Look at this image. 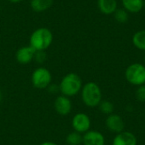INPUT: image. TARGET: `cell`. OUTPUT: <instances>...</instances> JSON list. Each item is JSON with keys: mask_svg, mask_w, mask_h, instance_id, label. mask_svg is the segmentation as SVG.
<instances>
[{"mask_svg": "<svg viewBox=\"0 0 145 145\" xmlns=\"http://www.w3.org/2000/svg\"><path fill=\"white\" fill-rule=\"evenodd\" d=\"M83 145H105L104 135L95 130H89L83 135Z\"/></svg>", "mask_w": 145, "mask_h": 145, "instance_id": "30bf717a", "label": "cell"}, {"mask_svg": "<svg viewBox=\"0 0 145 145\" xmlns=\"http://www.w3.org/2000/svg\"><path fill=\"white\" fill-rule=\"evenodd\" d=\"M97 3L99 11L106 15L114 14L118 8L116 0H98Z\"/></svg>", "mask_w": 145, "mask_h": 145, "instance_id": "7c38bea8", "label": "cell"}, {"mask_svg": "<svg viewBox=\"0 0 145 145\" xmlns=\"http://www.w3.org/2000/svg\"><path fill=\"white\" fill-rule=\"evenodd\" d=\"M100 111L105 115H111L114 111V105L109 100H102L99 105Z\"/></svg>", "mask_w": 145, "mask_h": 145, "instance_id": "ac0fdd59", "label": "cell"}, {"mask_svg": "<svg viewBox=\"0 0 145 145\" xmlns=\"http://www.w3.org/2000/svg\"><path fill=\"white\" fill-rule=\"evenodd\" d=\"M71 126L75 132H77L81 134L86 133L90 130L91 127L90 117L85 113H77L72 118Z\"/></svg>", "mask_w": 145, "mask_h": 145, "instance_id": "8992f818", "label": "cell"}, {"mask_svg": "<svg viewBox=\"0 0 145 145\" xmlns=\"http://www.w3.org/2000/svg\"><path fill=\"white\" fill-rule=\"evenodd\" d=\"M82 86L83 85L82 78L80 77V76L74 72L66 74L62 78L59 85V92L62 93V95L68 98L73 97L79 93L82 88Z\"/></svg>", "mask_w": 145, "mask_h": 145, "instance_id": "3957f363", "label": "cell"}, {"mask_svg": "<svg viewBox=\"0 0 145 145\" xmlns=\"http://www.w3.org/2000/svg\"><path fill=\"white\" fill-rule=\"evenodd\" d=\"M133 43L138 49L145 52V30H141L133 36Z\"/></svg>", "mask_w": 145, "mask_h": 145, "instance_id": "9a60e30c", "label": "cell"}, {"mask_svg": "<svg viewBox=\"0 0 145 145\" xmlns=\"http://www.w3.org/2000/svg\"><path fill=\"white\" fill-rule=\"evenodd\" d=\"M54 4V0H31V8L36 13H42L49 9Z\"/></svg>", "mask_w": 145, "mask_h": 145, "instance_id": "5bb4252c", "label": "cell"}, {"mask_svg": "<svg viewBox=\"0 0 145 145\" xmlns=\"http://www.w3.org/2000/svg\"><path fill=\"white\" fill-rule=\"evenodd\" d=\"M82 140L83 136L81 133L75 131L69 133L65 138V141L68 145H81L82 144Z\"/></svg>", "mask_w": 145, "mask_h": 145, "instance_id": "2e32d148", "label": "cell"}, {"mask_svg": "<svg viewBox=\"0 0 145 145\" xmlns=\"http://www.w3.org/2000/svg\"><path fill=\"white\" fill-rule=\"evenodd\" d=\"M123 8L128 13H139L144 8V0H121Z\"/></svg>", "mask_w": 145, "mask_h": 145, "instance_id": "4fadbf2b", "label": "cell"}, {"mask_svg": "<svg viewBox=\"0 0 145 145\" xmlns=\"http://www.w3.org/2000/svg\"><path fill=\"white\" fill-rule=\"evenodd\" d=\"M105 126L110 132L116 134L125 131V122L121 116L117 114L109 115L105 120Z\"/></svg>", "mask_w": 145, "mask_h": 145, "instance_id": "52a82bcc", "label": "cell"}, {"mask_svg": "<svg viewBox=\"0 0 145 145\" xmlns=\"http://www.w3.org/2000/svg\"><path fill=\"white\" fill-rule=\"evenodd\" d=\"M113 14L115 20L119 23H126L129 19V13L123 8H117Z\"/></svg>", "mask_w": 145, "mask_h": 145, "instance_id": "e0dca14e", "label": "cell"}, {"mask_svg": "<svg viewBox=\"0 0 145 145\" xmlns=\"http://www.w3.org/2000/svg\"><path fill=\"white\" fill-rule=\"evenodd\" d=\"M136 98L140 102H145V84L138 87L136 90Z\"/></svg>", "mask_w": 145, "mask_h": 145, "instance_id": "d6986e66", "label": "cell"}, {"mask_svg": "<svg viewBox=\"0 0 145 145\" xmlns=\"http://www.w3.org/2000/svg\"><path fill=\"white\" fill-rule=\"evenodd\" d=\"M53 40L52 31L46 27H40L31 34L29 45L35 51H45L51 46Z\"/></svg>", "mask_w": 145, "mask_h": 145, "instance_id": "6da1fadb", "label": "cell"}, {"mask_svg": "<svg viewBox=\"0 0 145 145\" xmlns=\"http://www.w3.org/2000/svg\"><path fill=\"white\" fill-rule=\"evenodd\" d=\"M40 145H58L57 144L54 143V142H49V141H47V142H43Z\"/></svg>", "mask_w": 145, "mask_h": 145, "instance_id": "44dd1931", "label": "cell"}, {"mask_svg": "<svg viewBox=\"0 0 145 145\" xmlns=\"http://www.w3.org/2000/svg\"><path fill=\"white\" fill-rule=\"evenodd\" d=\"M8 1L13 3H20V2H22L23 0H8Z\"/></svg>", "mask_w": 145, "mask_h": 145, "instance_id": "7402d4cb", "label": "cell"}, {"mask_svg": "<svg viewBox=\"0 0 145 145\" xmlns=\"http://www.w3.org/2000/svg\"><path fill=\"white\" fill-rule=\"evenodd\" d=\"M81 96L83 104L90 108L98 107L102 101L101 88L94 82H88L82 86Z\"/></svg>", "mask_w": 145, "mask_h": 145, "instance_id": "7a4b0ae2", "label": "cell"}, {"mask_svg": "<svg viewBox=\"0 0 145 145\" xmlns=\"http://www.w3.org/2000/svg\"><path fill=\"white\" fill-rule=\"evenodd\" d=\"M51 82L52 74L45 67H38L31 74V83L37 89L48 88Z\"/></svg>", "mask_w": 145, "mask_h": 145, "instance_id": "5b68a950", "label": "cell"}, {"mask_svg": "<svg viewBox=\"0 0 145 145\" xmlns=\"http://www.w3.org/2000/svg\"><path fill=\"white\" fill-rule=\"evenodd\" d=\"M46 59H47V54L45 51H36L34 56V60H36V62L42 64L46 60Z\"/></svg>", "mask_w": 145, "mask_h": 145, "instance_id": "ffe728a7", "label": "cell"}, {"mask_svg": "<svg viewBox=\"0 0 145 145\" xmlns=\"http://www.w3.org/2000/svg\"><path fill=\"white\" fill-rule=\"evenodd\" d=\"M144 8H145V0H144Z\"/></svg>", "mask_w": 145, "mask_h": 145, "instance_id": "cb8c5ba5", "label": "cell"}, {"mask_svg": "<svg viewBox=\"0 0 145 145\" xmlns=\"http://www.w3.org/2000/svg\"><path fill=\"white\" fill-rule=\"evenodd\" d=\"M125 78L136 87L145 84V65L140 63L131 64L125 71Z\"/></svg>", "mask_w": 145, "mask_h": 145, "instance_id": "277c9868", "label": "cell"}, {"mask_svg": "<svg viewBox=\"0 0 145 145\" xmlns=\"http://www.w3.org/2000/svg\"><path fill=\"white\" fill-rule=\"evenodd\" d=\"M2 97H3V96H2V93H1V91H0V101L2 100Z\"/></svg>", "mask_w": 145, "mask_h": 145, "instance_id": "603a6c76", "label": "cell"}, {"mask_svg": "<svg viewBox=\"0 0 145 145\" xmlns=\"http://www.w3.org/2000/svg\"><path fill=\"white\" fill-rule=\"evenodd\" d=\"M55 111L60 116H67L72 110V104L71 99L64 95L58 96L54 104Z\"/></svg>", "mask_w": 145, "mask_h": 145, "instance_id": "ba28073f", "label": "cell"}, {"mask_svg": "<svg viewBox=\"0 0 145 145\" xmlns=\"http://www.w3.org/2000/svg\"><path fill=\"white\" fill-rule=\"evenodd\" d=\"M35 54L36 51L30 45L23 46L17 50L15 54V59L19 64L27 65L34 59Z\"/></svg>", "mask_w": 145, "mask_h": 145, "instance_id": "9c48e42d", "label": "cell"}, {"mask_svg": "<svg viewBox=\"0 0 145 145\" xmlns=\"http://www.w3.org/2000/svg\"><path fill=\"white\" fill-rule=\"evenodd\" d=\"M138 139L136 136L128 131H123L117 133L112 141V145H137Z\"/></svg>", "mask_w": 145, "mask_h": 145, "instance_id": "8fae6325", "label": "cell"}, {"mask_svg": "<svg viewBox=\"0 0 145 145\" xmlns=\"http://www.w3.org/2000/svg\"><path fill=\"white\" fill-rule=\"evenodd\" d=\"M144 62H145V55H144Z\"/></svg>", "mask_w": 145, "mask_h": 145, "instance_id": "d4e9b609", "label": "cell"}]
</instances>
